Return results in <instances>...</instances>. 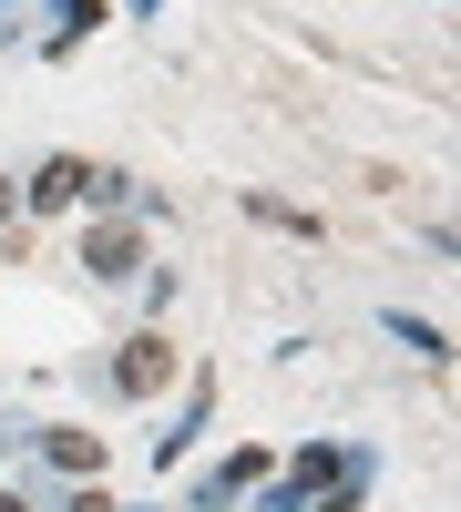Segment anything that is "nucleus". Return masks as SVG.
Wrapping results in <instances>:
<instances>
[{
  "mask_svg": "<svg viewBox=\"0 0 461 512\" xmlns=\"http://www.w3.org/2000/svg\"><path fill=\"white\" fill-rule=\"evenodd\" d=\"M164 379H175V349H164V338H134V349H123V369H113V390H164Z\"/></svg>",
  "mask_w": 461,
  "mask_h": 512,
  "instance_id": "nucleus-1",
  "label": "nucleus"
},
{
  "mask_svg": "<svg viewBox=\"0 0 461 512\" xmlns=\"http://www.w3.org/2000/svg\"><path fill=\"white\" fill-rule=\"evenodd\" d=\"M0 512H21V502H11V492H0Z\"/></svg>",
  "mask_w": 461,
  "mask_h": 512,
  "instance_id": "nucleus-4",
  "label": "nucleus"
},
{
  "mask_svg": "<svg viewBox=\"0 0 461 512\" xmlns=\"http://www.w3.org/2000/svg\"><path fill=\"white\" fill-rule=\"evenodd\" d=\"M41 451H52L62 472H93V431H52V441H41Z\"/></svg>",
  "mask_w": 461,
  "mask_h": 512,
  "instance_id": "nucleus-3",
  "label": "nucleus"
},
{
  "mask_svg": "<svg viewBox=\"0 0 461 512\" xmlns=\"http://www.w3.org/2000/svg\"><path fill=\"white\" fill-rule=\"evenodd\" d=\"M72 195H93V175H82L72 154H52V164L31 175V205H72Z\"/></svg>",
  "mask_w": 461,
  "mask_h": 512,
  "instance_id": "nucleus-2",
  "label": "nucleus"
}]
</instances>
